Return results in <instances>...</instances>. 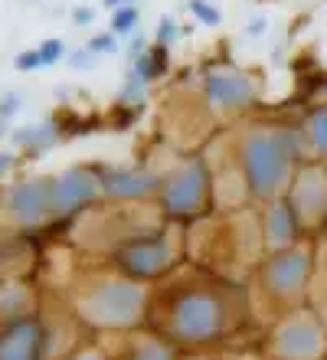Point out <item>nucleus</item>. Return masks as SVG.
I'll return each instance as SVG.
<instances>
[{
  "label": "nucleus",
  "mask_w": 327,
  "mask_h": 360,
  "mask_svg": "<svg viewBox=\"0 0 327 360\" xmlns=\"http://www.w3.org/2000/svg\"><path fill=\"white\" fill-rule=\"evenodd\" d=\"M295 134L269 128V131H255L243 144V171L245 184L255 197H271L285 187V180L295 164Z\"/></svg>",
  "instance_id": "1"
},
{
  "label": "nucleus",
  "mask_w": 327,
  "mask_h": 360,
  "mask_svg": "<svg viewBox=\"0 0 327 360\" xmlns=\"http://www.w3.org/2000/svg\"><path fill=\"white\" fill-rule=\"evenodd\" d=\"M141 308H144V288L131 278L95 285L89 298L82 302L85 318H92L95 324H108V328L134 324L141 318Z\"/></svg>",
  "instance_id": "2"
},
{
  "label": "nucleus",
  "mask_w": 327,
  "mask_h": 360,
  "mask_svg": "<svg viewBox=\"0 0 327 360\" xmlns=\"http://www.w3.org/2000/svg\"><path fill=\"white\" fill-rule=\"evenodd\" d=\"M223 328V304L213 292H187L174 302L170 331L184 341H210Z\"/></svg>",
  "instance_id": "3"
},
{
  "label": "nucleus",
  "mask_w": 327,
  "mask_h": 360,
  "mask_svg": "<svg viewBox=\"0 0 327 360\" xmlns=\"http://www.w3.org/2000/svg\"><path fill=\"white\" fill-rule=\"evenodd\" d=\"M206 190L210 180L200 161H184L177 174H170V180H164V207L170 213H193L206 203Z\"/></svg>",
  "instance_id": "4"
},
{
  "label": "nucleus",
  "mask_w": 327,
  "mask_h": 360,
  "mask_svg": "<svg viewBox=\"0 0 327 360\" xmlns=\"http://www.w3.org/2000/svg\"><path fill=\"white\" fill-rule=\"evenodd\" d=\"M7 210L23 226L46 219L53 213V180H20V184H13L7 190Z\"/></svg>",
  "instance_id": "5"
},
{
  "label": "nucleus",
  "mask_w": 327,
  "mask_h": 360,
  "mask_svg": "<svg viewBox=\"0 0 327 360\" xmlns=\"http://www.w3.org/2000/svg\"><path fill=\"white\" fill-rule=\"evenodd\" d=\"M102 190V177L89 167H69L53 180V213H75L85 203H92Z\"/></svg>",
  "instance_id": "6"
},
{
  "label": "nucleus",
  "mask_w": 327,
  "mask_h": 360,
  "mask_svg": "<svg viewBox=\"0 0 327 360\" xmlns=\"http://www.w3.org/2000/svg\"><path fill=\"white\" fill-rule=\"evenodd\" d=\"M167 262H170V246H167V239H160V236L134 239V243L118 249V266L128 275H134V278L158 275L160 269H167Z\"/></svg>",
  "instance_id": "7"
},
{
  "label": "nucleus",
  "mask_w": 327,
  "mask_h": 360,
  "mask_svg": "<svg viewBox=\"0 0 327 360\" xmlns=\"http://www.w3.org/2000/svg\"><path fill=\"white\" fill-rule=\"evenodd\" d=\"M206 98L219 108V112H239L255 98V86L243 72L233 69H216L206 79Z\"/></svg>",
  "instance_id": "8"
},
{
  "label": "nucleus",
  "mask_w": 327,
  "mask_h": 360,
  "mask_svg": "<svg viewBox=\"0 0 327 360\" xmlns=\"http://www.w3.org/2000/svg\"><path fill=\"white\" fill-rule=\"evenodd\" d=\"M308 278V252L301 249H278L265 266V285L278 295H295Z\"/></svg>",
  "instance_id": "9"
},
{
  "label": "nucleus",
  "mask_w": 327,
  "mask_h": 360,
  "mask_svg": "<svg viewBox=\"0 0 327 360\" xmlns=\"http://www.w3.org/2000/svg\"><path fill=\"white\" fill-rule=\"evenodd\" d=\"M43 328L37 318H17L0 331V360H39Z\"/></svg>",
  "instance_id": "10"
},
{
  "label": "nucleus",
  "mask_w": 327,
  "mask_h": 360,
  "mask_svg": "<svg viewBox=\"0 0 327 360\" xmlns=\"http://www.w3.org/2000/svg\"><path fill=\"white\" fill-rule=\"evenodd\" d=\"M275 351L288 360H311L321 354V331L311 318H291L281 324L275 338Z\"/></svg>",
  "instance_id": "11"
},
{
  "label": "nucleus",
  "mask_w": 327,
  "mask_h": 360,
  "mask_svg": "<svg viewBox=\"0 0 327 360\" xmlns=\"http://www.w3.org/2000/svg\"><path fill=\"white\" fill-rule=\"evenodd\" d=\"M295 217L314 219L327 213V177L321 171H304L295 187Z\"/></svg>",
  "instance_id": "12"
},
{
  "label": "nucleus",
  "mask_w": 327,
  "mask_h": 360,
  "mask_svg": "<svg viewBox=\"0 0 327 360\" xmlns=\"http://www.w3.org/2000/svg\"><path fill=\"white\" fill-rule=\"evenodd\" d=\"M295 233H298V217H295L291 203H285V200L271 203L269 213H265V243H269V249H275V252L288 249Z\"/></svg>",
  "instance_id": "13"
},
{
  "label": "nucleus",
  "mask_w": 327,
  "mask_h": 360,
  "mask_svg": "<svg viewBox=\"0 0 327 360\" xmlns=\"http://www.w3.org/2000/svg\"><path fill=\"white\" fill-rule=\"evenodd\" d=\"M158 187V180L150 177L148 171H112V174H102V190L112 193L118 200H134V197H144L148 190Z\"/></svg>",
  "instance_id": "14"
},
{
  "label": "nucleus",
  "mask_w": 327,
  "mask_h": 360,
  "mask_svg": "<svg viewBox=\"0 0 327 360\" xmlns=\"http://www.w3.org/2000/svg\"><path fill=\"white\" fill-rule=\"evenodd\" d=\"M308 141H311V148H314L318 154H327V105L311 115V122H308Z\"/></svg>",
  "instance_id": "15"
},
{
  "label": "nucleus",
  "mask_w": 327,
  "mask_h": 360,
  "mask_svg": "<svg viewBox=\"0 0 327 360\" xmlns=\"http://www.w3.org/2000/svg\"><path fill=\"white\" fill-rule=\"evenodd\" d=\"M53 138H56V134H53V128H49V124L23 128V131L13 134V141L23 144V148H33V151H37V148H46V144H53Z\"/></svg>",
  "instance_id": "16"
},
{
  "label": "nucleus",
  "mask_w": 327,
  "mask_h": 360,
  "mask_svg": "<svg viewBox=\"0 0 327 360\" xmlns=\"http://www.w3.org/2000/svg\"><path fill=\"white\" fill-rule=\"evenodd\" d=\"M134 23H138V7L124 4L122 10H115V17H112V33H115V37H128L131 30H134Z\"/></svg>",
  "instance_id": "17"
},
{
  "label": "nucleus",
  "mask_w": 327,
  "mask_h": 360,
  "mask_svg": "<svg viewBox=\"0 0 327 360\" xmlns=\"http://www.w3.org/2000/svg\"><path fill=\"white\" fill-rule=\"evenodd\" d=\"M37 56H39V66H53V63H59L65 56V43L63 39H46V43L37 46Z\"/></svg>",
  "instance_id": "18"
},
{
  "label": "nucleus",
  "mask_w": 327,
  "mask_h": 360,
  "mask_svg": "<svg viewBox=\"0 0 327 360\" xmlns=\"http://www.w3.org/2000/svg\"><path fill=\"white\" fill-rule=\"evenodd\" d=\"M190 10H193L196 17H200V23H206V27H216V23H219V10H216L213 4H206V0H190Z\"/></svg>",
  "instance_id": "19"
},
{
  "label": "nucleus",
  "mask_w": 327,
  "mask_h": 360,
  "mask_svg": "<svg viewBox=\"0 0 327 360\" xmlns=\"http://www.w3.org/2000/svg\"><path fill=\"white\" fill-rule=\"evenodd\" d=\"M134 360H170V351L158 341H148L138 354H134Z\"/></svg>",
  "instance_id": "20"
},
{
  "label": "nucleus",
  "mask_w": 327,
  "mask_h": 360,
  "mask_svg": "<svg viewBox=\"0 0 327 360\" xmlns=\"http://www.w3.org/2000/svg\"><path fill=\"white\" fill-rule=\"evenodd\" d=\"M85 49H89V53H112L115 49V33H102V37H95Z\"/></svg>",
  "instance_id": "21"
},
{
  "label": "nucleus",
  "mask_w": 327,
  "mask_h": 360,
  "mask_svg": "<svg viewBox=\"0 0 327 360\" xmlns=\"http://www.w3.org/2000/svg\"><path fill=\"white\" fill-rule=\"evenodd\" d=\"M17 69H20V72H30V69H43V66H39L37 49H27V53H20V56H17Z\"/></svg>",
  "instance_id": "22"
},
{
  "label": "nucleus",
  "mask_w": 327,
  "mask_h": 360,
  "mask_svg": "<svg viewBox=\"0 0 327 360\" xmlns=\"http://www.w3.org/2000/svg\"><path fill=\"white\" fill-rule=\"evenodd\" d=\"M174 37H177V27H174V20L170 17H164L160 20V27H158V39L160 43H170Z\"/></svg>",
  "instance_id": "23"
},
{
  "label": "nucleus",
  "mask_w": 327,
  "mask_h": 360,
  "mask_svg": "<svg viewBox=\"0 0 327 360\" xmlns=\"http://www.w3.org/2000/svg\"><path fill=\"white\" fill-rule=\"evenodd\" d=\"M20 108V95H4V98H0V118H7V115H13Z\"/></svg>",
  "instance_id": "24"
},
{
  "label": "nucleus",
  "mask_w": 327,
  "mask_h": 360,
  "mask_svg": "<svg viewBox=\"0 0 327 360\" xmlns=\"http://www.w3.org/2000/svg\"><path fill=\"white\" fill-rule=\"evenodd\" d=\"M92 17H95V10H89V7H75V13H72V20L79 23V27L92 23Z\"/></svg>",
  "instance_id": "25"
},
{
  "label": "nucleus",
  "mask_w": 327,
  "mask_h": 360,
  "mask_svg": "<svg viewBox=\"0 0 327 360\" xmlns=\"http://www.w3.org/2000/svg\"><path fill=\"white\" fill-rule=\"evenodd\" d=\"M92 59H95V53H89V49H85V53H75V56L69 59V63H72V66H89Z\"/></svg>",
  "instance_id": "26"
},
{
  "label": "nucleus",
  "mask_w": 327,
  "mask_h": 360,
  "mask_svg": "<svg viewBox=\"0 0 327 360\" xmlns=\"http://www.w3.org/2000/svg\"><path fill=\"white\" fill-rule=\"evenodd\" d=\"M262 30H265V20H255V23H249V33H252V37H259Z\"/></svg>",
  "instance_id": "27"
},
{
  "label": "nucleus",
  "mask_w": 327,
  "mask_h": 360,
  "mask_svg": "<svg viewBox=\"0 0 327 360\" xmlns=\"http://www.w3.org/2000/svg\"><path fill=\"white\" fill-rule=\"evenodd\" d=\"M10 164H13V158H10V154H0V174L10 171Z\"/></svg>",
  "instance_id": "28"
},
{
  "label": "nucleus",
  "mask_w": 327,
  "mask_h": 360,
  "mask_svg": "<svg viewBox=\"0 0 327 360\" xmlns=\"http://www.w3.org/2000/svg\"><path fill=\"white\" fill-rule=\"evenodd\" d=\"M124 4H131V0H105V7H124Z\"/></svg>",
  "instance_id": "29"
},
{
  "label": "nucleus",
  "mask_w": 327,
  "mask_h": 360,
  "mask_svg": "<svg viewBox=\"0 0 327 360\" xmlns=\"http://www.w3.org/2000/svg\"><path fill=\"white\" fill-rule=\"evenodd\" d=\"M79 360H102V357H95V354H85V357H79Z\"/></svg>",
  "instance_id": "30"
},
{
  "label": "nucleus",
  "mask_w": 327,
  "mask_h": 360,
  "mask_svg": "<svg viewBox=\"0 0 327 360\" xmlns=\"http://www.w3.org/2000/svg\"><path fill=\"white\" fill-rule=\"evenodd\" d=\"M0 134H4V118H0Z\"/></svg>",
  "instance_id": "31"
},
{
  "label": "nucleus",
  "mask_w": 327,
  "mask_h": 360,
  "mask_svg": "<svg viewBox=\"0 0 327 360\" xmlns=\"http://www.w3.org/2000/svg\"><path fill=\"white\" fill-rule=\"evenodd\" d=\"M324 92H327V89H324Z\"/></svg>",
  "instance_id": "32"
}]
</instances>
